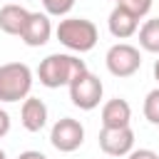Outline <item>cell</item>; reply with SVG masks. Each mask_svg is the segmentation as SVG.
Segmentation results:
<instances>
[{
	"mask_svg": "<svg viewBox=\"0 0 159 159\" xmlns=\"http://www.w3.org/2000/svg\"><path fill=\"white\" fill-rule=\"evenodd\" d=\"M20 122L27 132H40L47 124V104L40 97H25L20 107Z\"/></svg>",
	"mask_w": 159,
	"mask_h": 159,
	"instance_id": "obj_9",
	"label": "cell"
},
{
	"mask_svg": "<svg viewBox=\"0 0 159 159\" xmlns=\"http://www.w3.org/2000/svg\"><path fill=\"white\" fill-rule=\"evenodd\" d=\"M7 132H10V114L0 107V137H5Z\"/></svg>",
	"mask_w": 159,
	"mask_h": 159,
	"instance_id": "obj_18",
	"label": "cell"
},
{
	"mask_svg": "<svg viewBox=\"0 0 159 159\" xmlns=\"http://www.w3.org/2000/svg\"><path fill=\"white\" fill-rule=\"evenodd\" d=\"M27 17H30V10L27 7L17 5V2H7V5L0 7V30L5 35H17L20 37Z\"/></svg>",
	"mask_w": 159,
	"mask_h": 159,
	"instance_id": "obj_12",
	"label": "cell"
},
{
	"mask_svg": "<svg viewBox=\"0 0 159 159\" xmlns=\"http://www.w3.org/2000/svg\"><path fill=\"white\" fill-rule=\"evenodd\" d=\"M107 27H109V32L117 40H127V37H132L139 30V17H134L122 5H114L112 12H109V17H107Z\"/></svg>",
	"mask_w": 159,
	"mask_h": 159,
	"instance_id": "obj_10",
	"label": "cell"
},
{
	"mask_svg": "<svg viewBox=\"0 0 159 159\" xmlns=\"http://www.w3.org/2000/svg\"><path fill=\"white\" fill-rule=\"evenodd\" d=\"M50 144L62 152V154H70V152H77L82 144H84V127L80 124V119L75 117H62L52 124L50 129Z\"/></svg>",
	"mask_w": 159,
	"mask_h": 159,
	"instance_id": "obj_6",
	"label": "cell"
},
{
	"mask_svg": "<svg viewBox=\"0 0 159 159\" xmlns=\"http://www.w3.org/2000/svg\"><path fill=\"white\" fill-rule=\"evenodd\" d=\"M52 37V22H50V15L47 12H30L22 32H20V40L27 45V47H42L47 45Z\"/></svg>",
	"mask_w": 159,
	"mask_h": 159,
	"instance_id": "obj_8",
	"label": "cell"
},
{
	"mask_svg": "<svg viewBox=\"0 0 159 159\" xmlns=\"http://www.w3.org/2000/svg\"><path fill=\"white\" fill-rule=\"evenodd\" d=\"M45 12L52 15V17H65L72 7H75V0H40Z\"/></svg>",
	"mask_w": 159,
	"mask_h": 159,
	"instance_id": "obj_15",
	"label": "cell"
},
{
	"mask_svg": "<svg viewBox=\"0 0 159 159\" xmlns=\"http://www.w3.org/2000/svg\"><path fill=\"white\" fill-rule=\"evenodd\" d=\"M97 142L107 157H127L134 149V132L132 127H102Z\"/></svg>",
	"mask_w": 159,
	"mask_h": 159,
	"instance_id": "obj_7",
	"label": "cell"
},
{
	"mask_svg": "<svg viewBox=\"0 0 159 159\" xmlns=\"http://www.w3.org/2000/svg\"><path fill=\"white\" fill-rule=\"evenodd\" d=\"M67 89H70V99H72V104L80 107V109H84V112H92L94 107H99L102 94H104V84H102V80H99L97 75H92L89 70L80 72V75L67 84Z\"/></svg>",
	"mask_w": 159,
	"mask_h": 159,
	"instance_id": "obj_4",
	"label": "cell"
},
{
	"mask_svg": "<svg viewBox=\"0 0 159 159\" xmlns=\"http://www.w3.org/2000/svg\"><path fill=\"white\" fill-rule=\"evenodd\" d=\"M117 5L127 7V10H129L134 17H139V20H142V17H144V15L152 10V0H119Z\"/></svg>",
	"mask_w": 159,
	"mask_h": 159,
	"instance_id": "obj_16",
	"label": "cell"
},
{
	"mask_svg": "<svg viewBox=\"0 0 159 159\" xmlns=\"http://www.w3.org/2000/svg\"><path fill=\"white\" fill-rule=\"evenodd\" d=\"M132 122V107L127 99L114 97L102 104V127H129Z\"/></svg>",
	"mask_w": 159,
	"mask_h": 159,
	"instance_id": "obj_11",
	"label": "cell"
},
{
	"mask_svg": "<svg viewBox=\"0 0 159 159\" xmlns=\"http://www.w3.org/2000/svg\"><path fill=\"white\" fill-rule=\"evenodd\" d=\"M55 35L75 55H84V52L94 50V45L99 40L97 25L87 17H62L60 25L55 27Z\"/></svg>",
	"mask_w": 159,
	"mask_h": 159,
	"instance_id": "obj_2",
	"label": "cell"
},
{
	"mask_svg": "<svg viewBox=\"0 0 159 159\" xmlns=\"http://www.w3.org/2000/svg\"><path fill=\"white\" fill-rule=\"evenodd\" d=\"M127 159H159V154L154 149H132L127 154Z\"/></svg>",
	"mask_w": 159,
	"mask_h": 159,
	"instance_id": "obj_17",
	"label": "cell"
},
{
	"mask_svg": "<svg viewBox=\"0 0 159 159\" xmlns=\"http://www.w3.org/2000/svg\"><path fill=\"white\" fill-rule=\"evenodd\" d=\"M139 47L144 52L159 55V17H152L139 27Z\"/></svg>",
	"mask_w": 159,
	"mask_h": 159,
	"instance_id": "obj_13",
	"label": "cell"
},
{
	"mask_svg": "<svg viewBox=\"0 0 159 159\" xmlns=\"http://www.w3.org/2000/svg\"><path fill=\"white\" fill-rule=\"evenodd\" d=\"M32 89V70L25 62L0 65V102H20Z\"/></svg>",
	"mask_w": 159,
	"mask_h": 159,
	"instance_id": "obj_3",
	"label": "cell"
},
{
	"mask_svg": "<svg viewBox=\"0 0 159 159\" xmlns=\"http://www.w3.org/2000/svg\"><path fill=\"white\" fill-rule=\"evenodd\" d=\"M84 70H87L84 60H80L75 52H52L40 62L37 77H40V84H45L47 89H60V87H67Z\"/></svg>",
	"mask_w": 159,
	"mask_h": 159,
	"instance_id": "obj_1",
	"label": "cell"
},
{
	"mask_svg": "<svg viewBox=\"0 0 159 159\" xmlns=\"http://www.w3.org/2000/svg\"><path fill=\"white\" fill-rule=\"evenodd\" d=\"M144 117L149 124H157L159 127V87H154L147 97H144Z\"/></svg>",
	"mask_w": 159,
	"mask_h": 159,
	"instance_id": "obj_14",
	"label": "cell"
},
{
	"mask_svg": "<svg viewBox=\"0 0 159 159\" xmlns=\"http://www.w3.org/2000/svg\"><path fill=\"white\" fill-rule=\"evenodd\" d=\"M114 2H119V0H114Z\"/></svg>",
	"mask_w": 159,
	"mask_h": 159,
	"instance_id": "obj_22",
	"label": "cell"
},
{
	"mask_svg": "<svg viewBox=\"0 0 159 159\" xmlns=\"http://www.w3.org/2000/svg\"><path fill=\"white\" fill-rule=\"evenodd\" d=\"M17 159H47V157L42 152H37V149H27V152H20Z\"/></svg>",
	"mask_w": 159,
	"mask_h": 159,
	"instance_id": "obj_19",
	"label": "cell"
},
{
	"mask_svg": "<svg viewBox=\"0 0 159 159\" xmlns=\"http://www.w3.org/2000/svg\"><path fill=\"white\" fill-rule=\"evenodd\" d=\"M0 159H7V157H5V152H2V149H0Z\"/></svg>",
	"mask_w": 159,
	"mask_h": 159,
	"instance_id": "obj_21",
	"label": "cell"
},
{
	"mask_svg": "<svg viewBox=\"0 0 159 159\" xmlns=\"http://www.w3.org/2000/svg\"><path fill=\"white\" fill-rule=\"evenodd\" d=\"M154 80H157V82H159V60H157V62H154Z\"/></svg>",
	"mask_w": 159,
	"mask_h": 159,
	"instance_id": "obj_20",
	"label": "cell"
},
{
	"mask_svg": "<svg viewBox=\"0 0 159 159\" xmlns=\"http://www.w3.org/2000/svg\"><path fill=\"white\" fill-rule=\"evenodd\" d=\"M104 65H107L109 75H114V77H132L142 67V52H139V47H134L129 42H117L107 50Z\"/></svg>",
	"mask_w": 159,
	"mask_h": 159,
	"instance_id": "obj_5",
	"label": "cell"
}]
</instances>
